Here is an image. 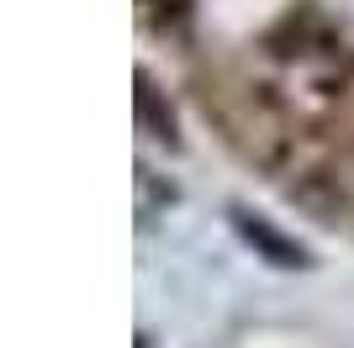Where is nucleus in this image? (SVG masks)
I'll return each mask as SVG.
<instances>
[{
    "label": "nucleus",
    "mask_w": 354,
    "mask_h": 348,
    "mask_svg": "<svg viewBox=\"0 0 354 348\" xmlns=\"http://www.w3.org/2000/svg\"><path fill=\"white\" fill-rule=\"evenodd\" d=\"M143 6V16H175L180 11V0H138Z\"/></svg>",
    "instance_id": "f257e3e1"
}]
</instances>
